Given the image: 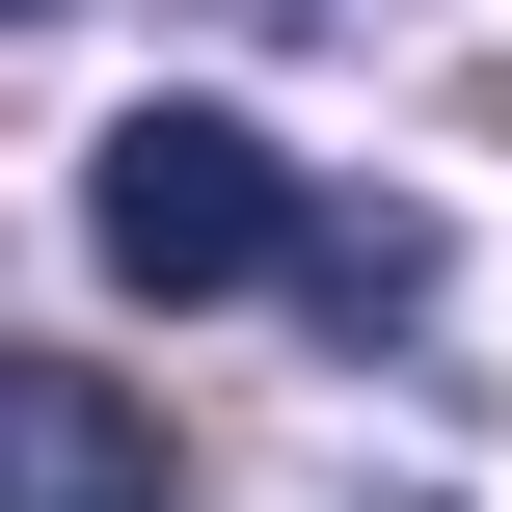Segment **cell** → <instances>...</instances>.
<instances>
[{"mask_svg":"<svg viewBox=\"0 0 512 512\" xmlns=\"http://www.w3.org/2000/svg\"><path fill=\"white\" fill-rule=\"evenodd\" d=\"M0 512H162V405L81 351H0Z\"/></svg>","mask_w":512,"mask_h":512,"instance_id":"2","label":"cell"},{"mask_svg":"<svg viewBox=\"0 0 512 512\" xmlns=\"http://www.w3.org/2000/svg\"><path fill=\"white\" fill-rule=\"evenodd\" d=\"M297 297L324 324H432V216H297Z\"/></svg>","mask_w":512,"mask_h":512,"instance_id":"3","label":"cell"},{"mask_svg":"<svg viewBox=\"0 0 512 512\" xmlns=\"http://www.w3.org/2000/svg\"><path fill=\"white\" fill-rule=\"evenodd\" d=\"M297 216H324V189H297L243 108H108V135H81V270H108V297H270Z\"/></svg>","mask_w":512,"mask_h":512,"instance_id":"1","label":"cell"},{"mask_svg":"<svg viewBox=\"0 0 512 512\" xmlns=\"http://www.w3.org/2000/svg\"><path fill=\"white\" fill-rule=\"evenodd\" d=\"M0 27H54V0H0Z\"/></svg>","mask_w":512,"mask_h":512,"instance_id":"4","label":"cell"}]
</instances>
